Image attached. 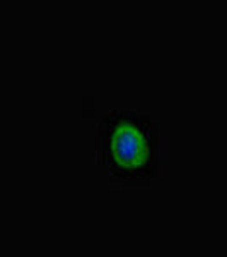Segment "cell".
Wrapping results in <instances>:
<instances>
[{
    "mask_svg": "<svg viewBox=\"0 0 227 257\" xmlns=\"http://www.w3.org/2000/svg\"><path fill=\"white\" fill-rule=\"evenodd\" d=\"M98 165L110 180L125 187H146L160 178V127L148 115L132 110L106 111L96 131Z\"/></svg>",
    "mask_w": 227,
    "mask_h": 257,
    "instance_id": "cell-1",
    "label": "cell"
}]
</instances>
